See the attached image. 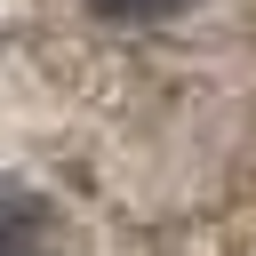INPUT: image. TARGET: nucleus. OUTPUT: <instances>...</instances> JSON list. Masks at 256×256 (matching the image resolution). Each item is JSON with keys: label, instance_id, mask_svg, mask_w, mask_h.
<instances>
[{"label": "nucleus", "instance_id": "obj_1", "mask_svg": "<svg viewBox=\"0 0 256 256\" xmlns=\"http://www.w3.org/2000/svg\"><path fill=\"white\" fill-rule=\"evenodd\" d=\"M0 256H56V224L32 192H8L0 184Z\"/></svg>", "mask_w": 256, "mask_h": 256}, {"label": "nucleus", "instance_id": "obj_2", "mask_svg": "<svg viewBox=\"0 0 256 256\" xmlns=\"http://www.w3.org/2000/svg\"><path fill=\"white\" fill-rule=\"evenodd\" d=\"M104 16H120V24H144V16H168V8H184V0H96Z\"/></svg>", "mask_w": 256, "mask_h": 256}]
</instances>
